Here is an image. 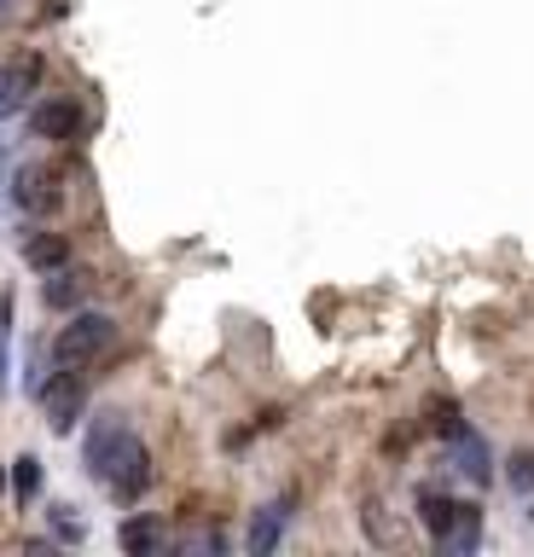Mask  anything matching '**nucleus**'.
<instances>
[{"label":"nucleus","mask_w":534,"mask_h":557,"mask_svg":"<svg viewBox=\"0 0 534 557\" xmlns=\"http://www.w3.org/2000/svg\"><path fill=\"white\" fill-rule=\"evenodd\" d=\"M88 476L99 487H111L116 499H140L146 482H151V453L146 442L128 430L123 412H105L99 424L88 430Z\"/></svg>","instance_id":"f257e3e1"},{"label":"nucleus","mask_w":534,"mask_h":557,"mask_svg":"<svg viewBox=\"0 0 534 557\" xmlns=\"http://www.w3.org/2000/svg\"><path fill=\"white\" fill-rule=\"evenodd\" d=\"M419 522L430 529V540L447 546V552H476V540H482L476 505H459L447 494H419Z\"/></svg>","instance_id":"f03ea898"},{"label":"nucleus","mask_w":534,"mask_h":557,"mask_svg":"<svg viewBox=\"0 0 534 557\" xmlns=\"http://www.w3.org/2000/svg\"><path fill=\"white\" fill-rule=\"evenodd\" d=\"M111 343H116V320H111V313H76V320L53 337V360L59 366H88L99 348H111Z\"/></svg>","instance_id":"7ed1b4c3"},{"label":"nucleus","mask_w":534,"mask_h":557,"mask_svg":"<svg viewBox=\"0 0 534 557\" xmlns=\"http://www.w3.org/2000/svg\"><path fill=\"white\" fill-rule=\"evenodd\" d=\"M41 412H47V430L53 435H71L88 412V383H82L76 366H59L53 383H41Z\"/></svg>","instance_id":"20e7f679"},{"label":"nucleus","mask_w":534,"mask_h":557,"mask_svg":"<svg viewBox=\"0 0 534 557\" xmlns=\"http://www.w3.org/2000/svg\"><path fill=\"white\" fill-rule=\"evenodd\" d=\"M7 191H12V203H18L24 215H53V209H59V186H53V174H47V169H18Z\"/></svg>","instance_id":"39448f33"},{"label":"nucleus","mask_w":534,"mask_h":557,"mask_svg":"<svg viewBox=\"0 0 534 557\" xmlns=\"http://www.w3.org/2000/svg\"><path fill=\"white\" fill-rule=\"evenodd\" d=\"M447 435H454V447H447V459H454V470H459V476H471V482L482 487V482L494 476V465H488V442H482L476 430H464V424H454Z\"/></svg>","instance_id":"423d86ee"},{"label":"nucleus","mask_w":534,"mask_h":557,"mask_svg":"<svg viewBox=\"0 0 534 557\" xmlns=\"http://www.w3.org/2000/svg\"><path fill=\"white\" fill-rule=\"evenodd\" d=\"M82 128V104L76 99H41L36 116H29V134L36 139H76Z\"/></svg>","instance_id":"0eeeda50"},{"label":"nucleus","mask_w":534,"mask_h":557,"mask_svg":"<svg viewBox=\"0 0 534 557\" xmlns=\"http://www.w3.org/2000/svg\"><path fill=\"white\" fill-rule=\"evenodd\" d=\"M24 261H29V268H41V273H53V268L71 261V244H64L59 233H36V238L24 244Z\"/></svg>","instance_id":"6e6552de"},{"label":"nucleus","mask_w":534,"mask_h":557,"mask_svg":"<svg viewBox=\"0 0 534 557\" xmlns=\"http://www.w3.org/2000/svg\"><path fill=\"white\" fill-rule=\"evenodd\" d=\"M280 529H285V511H280V505H262V511H256V522H250V540H245V546H250L256 557H268L273 546H280Z\"/></svg>","instance_id":"1a4fd4ad"},{"label":"nucleus","mask_w":534,"mask_h":557,"mask_svg":"<svg viewBox=\"0 0 534 557\" xmlns=\"http://www.w3.org/2000/svg\"><path fill=\"white\" fill-rule=\"evenodd\" d=\"M29 82H36V64H24V70H7V76H0V122L24 111V99H29Z\"/></svg>","instance_id":"9d476101"},{"label":"nucleus","mask_w":534,"mask_h":557,"mask_svg":"<svg viewBox=\"0 0 534 557\" xmlns=\"http://www.w3.org/2000/svg\"><path fill=\"white\" fill-rule=\"evenodd\" d=\"M116 540H123V552H128V557H146V552H158V546H163V529H158L151 517H128Z\"/></svg>","instance_id":"9b49d317"},{"label":"nucleus","mask_w":534,"mask_h":557,"mask_svg":"<svg viewBox=\"0 0 534 557\" xmlns=\"http://www.w3.org/2000/svg\"><path fill=\"white\" fill-rule=\"evenodd\" d=\"M12 383V290H0V395Z\"/></svg>","instance_id":"f8f14e48"},{"label":"nucleus","mask_w":534,"mask_h":557,"mask_svg":"<svg viewBox=\"0 0 534 557\" xmlns=\"http://www.w3.org/2000/svg\"><path fill=\"white\" fill-rule=\"evenodd\" d=\"M82 302V278L76 273H47V308H76Z\"/></svg>","instance_id":"ddd939ff"},{"label":"nucleus","mask_w":534,"mask_h":557,"mask_svg":"<svg viewBox=\"0 0 534 557\" xmlns=\"http://www.w3.org/2000/svg\"><path fill=\"white\" fill-rule=\"evenodd\" d=\"M506 482L517 487V494H534V453H511V470Z\"/></svg>","instance_id":"4468645a"},{"label":"nucleus","mask_w":534,"mask_h":557,"mask_svg":"<svg viewBox=\"0 0 534 557\" xmlns=\"http://www.w3.org/2000/svg\"><path fill=\"white\" fill-rule=\"evenodd\" d=\"M53 529H59V540H82V522L71 517V505H53Z\"/></svg>","instance_id":"2eb2a0df"},{"label":"nucleus","mask_w":534,"mask_h":557,"mask_svg":"<svg viewBox=\"0 0 534 557\" xmlns=\"http://www.w3.org/2000/svg\"><path fill=\"white\" fill-rule=\"evenodd\" d=\"M36 487H41V465H36V459H18V494L29 499Z\"/></svg>","instance_id":"dca6fc26"},{"label":"nucleus","mask_w":534,"mask_h":557,"mask_svg":"<svg viewBox=\"0 0 534 557\" xmlns=\"http://www.w3.org/2000/svg\"><path fill=\"white\" fill-rule=\"evenodd\" d=\"M0 7H7V0H0Z\"/></svg>","instance_id":"f3484780"}]
</instances>
